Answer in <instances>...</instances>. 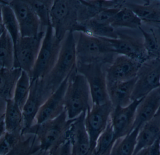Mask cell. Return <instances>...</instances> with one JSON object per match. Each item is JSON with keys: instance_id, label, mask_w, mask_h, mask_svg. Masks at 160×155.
I'll use <instances>...</instances> for the list:
<instances>
[{"instance_id": "1", "label": "cell", "mask_w": 160, "mask_h": 155, "mask_svg": "<svg viewBox=\"0 0 160 155\" xmlns=\"http://www.w3.org/2000/svg\"><path fill=\"white\" fill-rule=\"evenodd\" d=\"M76 40L77 63L112 64L117 55L111 43L106 38L83 31L74 32Z\"/></svg>"}, {"instance_id": "2", "label": "cell", "mask_w": 160, "mask_h": 155, "mask_svg": "<svg viewBox=\"0 0 160 155\" xmlns=\"http://www.w3.org/2000/svg\"><path fill=\"white\" fill-rule=\"evenodd\" d=\"M76 40L74 32H68L62 40L58 60L50 73L43 79L48 91L53 94L76 67Z\"/></svg>"}, {"instance_id": "3", "label": "cell", "mask_w": 160, "mask_h": 155, "mask_svg": "<svg viewBox=\"0 0 160 155\" xmlns=\"http://www.w3.org/2000/svg\"><path fill=\"white\" fill-rule=\"evenodd\" d=\"M80 5V1H54L50 11L51 24L58 38L63 40L70 31L86 32L79 22Z\"/></svg>"}, {"instance_id": "4", "label": "cell", "mask_w": 160, "mask_h": 155, "mask_svg": "<svg viewBox=\"0 0 160 155\" xmlns=\"http://www.w3.org/2000/svg\"><path fill=\"white\" fill-rule=\"evenodd\" d=\"M92 106L88 84L85 77L76 70H73L64 98L65 110L69 119L77 118L87 112Z\"/></svg>"}, {"instance_id": "5", "label": "cell", "mask_w": 160, "mask_h": 155, "mask_svg": "<svg viewBox=\"0 0 160 155\" xmlns=\"http://www.w3.org/2000/svg\"><path fill=\"white\" fill-rule=\"evenodd\" d=\"M75 120L69 119L66 111L55 118L41 124H34L26 134H34L40 142V148L51 151L66 139L72 123Z\"/></svg>"}, {"instance_id": "6", "label": "cell", "mask_w": 160, "mask_h": 155, "mask_svg": "<svg viewBox=\"0 0 160 155\" xmlns=\"http://www.w3.org/2000/svg\"><path fill=\"white\" fill-rule=\"evenodd\" d=\"M62 40L56 36L51 24L48 26L30 76L31 82L44 79L50 73L58 60Z\"/></svg>"}, {"instance_id": "7", "label": "cell", "mask_w": 160, "mask_h": 155, "mask_svg": "<svg viewBox=\"0 0 160 155\" xmlns=\"http://www.w3.org/2000/svg\"><path fill=\"white\" fill-rule=\"evenodd\" d=\"M103 64L77 63L76 70L86 78L89 86L92 104L102 105L109 102L105 70Z\"/></svg>"}, {"instance_id": "8", "label": "cell", "mask_w": 160, "mask_h": 155, "mask_svg": "<svg viewBox=\"0 0 160 155\" xmlns=\"http://www.w3.org/2000/svg\"><path fill=\"white\" fill-rule=\"evenodd\" d=\"M160 86V59H148L142 63L138 72L132 100L143 98Z\"/></svg>"}, {"instance_id": "9", "label": "cell", "mask_w": 160, "mask_h": 155, "mask_svg": "<svg viewBox=\"0 0 160 155\" xmlns=\"http://www.w3.org/2000/svg\"><path fill=\"white\" fill-rule=\"evenodd\" d=\"M46 32V31H45ZM45 32L36 37H20L15 47L14 68L26 71L30 77L38 57Z\"/></svg>"}, {"instance_id": "10", "label": "cell", "mask_w": 160, "mask_h": 155, "mask_svg": "<svg viewBox=\"0 0 160 155\" xmlns=\"http://www.w3.org/2000/svg\"><path fill=\"white\" fill-rule=\"evenodd\" d=\"M113 109L109 101L102 105L92 104L86 113L85 124L90 141V155H93L97 140L107 127Z\"/></svg>"}, {"instance_id": "11", "label": "cell", "mask_w": 160, "mask_h": 155, "mask_svg": "<svg viewBox=\"0 0 160 155\" xmlns=\"http://www.w3.org/2000/svg\"><path fill=\"white\" fill-rule=\"evenodd\" d=\"M51 95L46 88L43 79L32 82L28 98L22 109L24 120L22 135L26 134L35 124L40 108Z\"/></svg>"}, {"instance_id": "12", "label": "cell", "mask_w": 160, "mask_h": 155, "mask_svg": "<svg viewBox=\"0 0 160 155\" xmlns=\"http://www.w3.org/2000/svg\"><path fill=\"white\" fill-rule=\"evenodd\" d=\"M17 19L21 37H36L43 31L36 13L26 0L8 1Z\"/></svg>"}, {"instance_id": "13", "label": "cell", "mask_w": 160, "mask_h": 155, "mask_svg": "<svg viewBox=\"0 0 160 155\" xmlns=\"http://www.w3.org/2000/svg\"><path fill=\"white\" fill-rule=\"evenodd\" d=\"M122 8H110L102 9L83 24L85 32L102 37L117 39L118 31L112 27L111 24L113 18Z\"/></svg>"}, {"instance_id": "14", "label": "cell", "mask_w": 160, "mask_h": 155, "mask_svg": "<svg viewBox=\"0 0 160 155\" xmlns=\"http://www.w3.org/2000/svg\"><path fill=\"white\" fill-rule=\"evenodd\" d=\"M143 98L133 101L126 107L118 106L113 109L110 119L115 133V141L125 137L133 130L137 109Z\"/></svg>"}, {"instance_id": "15", "label": "cell", "mask_w": 160, "mask_h": 155, "mask_svg": "<svg viewBox=\"0 0 160 155\" xmlns=\"http://www.w3.org/2000/svg\"><path fill=\"white\" fill-rule=\"evenodd\" d=\"M106 38L118 54L125 55L142 64L149 59L143 40L118 32L117 39Z\"/></svg>"}, {"instance_id": "16", "label": "cell", "mask_w": 160, "mask_h": 155, "mask_svg": "<svg viewBox=\"0 0 160 155\" xmlns=\"http://www.w3.org/2000/svg\"><path fill=\"white\" fill-rule=\"evenodd\" d=\"M142 63L125 55L117 56L105 70L107 82L126 81L136 78Z\"/></svg>"}, {"instance_id": "17", "label": "cell", "mask_w": 160, "mask_h": 155, "mask_svg": "<svg viewBox=\"0 0 160 155\" xmlns=\"http://www.w3.org/2000/svg\"><path fill=\"white\" fill-rule=\"evenodd\" d=\"M71 74L42 105L34 124H41L55 118L64 111V98Z\"/></svg>"}, {"instance_id": "18", "label": "cell", "mask_w": 160, "mask_h": 155, "mask_svg": "<svg viewBox=\"0 0 160 155\" xmlns=\"http://www.w3.org/2000/svg\"><path fill=\"white\" fill-rule=\"evenodd\" d=\"M86 113L76 118L68 131L73 155H90V141L85 124Z\"/></svg>"}, {"instance_id": "19", "label": "cell", "mask_w": 160, "mask_h": 155, "mask_svg": "<svg viewBox=\"0 0 160 155\" xmlns=\"http://www.w3.org/2000/svg\"><path fill=\"white\" fill-rule=\"evenodd\" d=\"M160 108V90L157 88L143 98L137 109L133 130L141 128L156 114Z\"/></svg>"}, {"instance_id": "20", "label": "cell", "mask_w": 160, "mask_h": 155, "mask_svg": "<svg viewBox=\"0 0 160 155\" xmlns=\"http://www.w3.org/2000/svg\"><path fill=\"white\" fill-rule=\"evenodd\" d=\"M136 78L130 80L107 83L109 100L113 107H126L131 104Z\"/></svg>"}, {"instance_id": "21", "label": "cell", "mask_w": 160, "mask_h": 155, "mask_svg": "<svg viewBox=\"0 0 160 155\" xmlns=\"http://www.w3.org/2000/svg\"><path fill=\"white\" fill-rule=\"evenodd\" d=\"M160 138V108L155 115L139 129L133 155L150 146Z\"/></svg>"}, {"instance_id": "22", "label": "cell", "mask_w": 160, "mask_h": 155, "mask_svg": "<svg viewBox=\"0 0 160 155\" xmlns=\"http://www.w3.org/2000/svg\"><path fill=\"white\" fill-rule=\"evenodd\" d=\"M1 116L4 120L6 132L22 135L24 127L23 113L13 99L6 101L5 111L1 114Z\"/></svg>"}, {"instance_id": "23", "label": "cell", "mask_w": 160, "mask_h": 155, "mask_svg": "<svg viewBox=\"0 0 160 155\" xmlns=\"http://www.w3.org/2000/svg\"><path fill=\"white\" fill-rule=\"evenodd\" d=\"M22 71V69L20 68H1V101L6 102V101L13 98L16 86Z\"/></svg>"}, {"instance_id": "24", "label": "cell", "mask_w": 160, "mask_h": 155, "mask_svg": "<svg viewBox=\"0 0 160 155\" xmlns=\"http://www.w3.org/2000/svg\"><path fill=\"white\" fill-rule=\"evenodd\" d=\"M15 63L13 41L2 23H1L0 65L1 68L12 69Z\"/></svg>"}, {"instance_id": "25", "label": "cell", "mask_w": 160, "mask_h": 155, "mask_svg": "<svg viewBox=\"0 0 160 155\" xmlns=\"http://www.w3.org/2000/svg\"><path fill=\"white\" fill-rule=\"evenodd\" d=\"M0 7L1 11V22L6 31L9 33L13 41L14 48L21 37L20 29L17 19L12 8L8 1H1Z\"/></svg>"}, {"instance_id": "26", "label": "cell", "mask_w": 160, "mask_h": 155, "mask_svg": "<svg viewBox=\"0 0 160 155\" xmlns=\"http://www.w3.org/2000/svg\"><path fill=\"white\" fill-rule=\"evenodd\" d=\"M124 6L132 9L142 21L160 25V3L137 4L125 2Z\"/></svg>"}, {"instance_id": "27", "label": "cell", "mask_w": 160, "mask_h": 155, "mask_svg": "<svg viewBox=\"0 0 160 155\" xmlns=\"http://www.w3.org/2000/svg\"><path fill=\"white\" fill-rule=\"evenodd\" d=\"M138 29L143 35L145 49L149 59H160V25H156L150 28L147 32L140 26Z\"/></svg>"}, {"instance_id": "28", "label": "cell", "mask_w": 160, "mask_h": 155, "mask_svg": "<svg viewBox=\"0 0 160 155\" xmlns=\"http://www.w3.org/2000/svg\"><path fill=\"white\" fill-rule=\"evenodd\" d=\"M139 129L136 128L125 137L118 139L108 155H133Z\"/></svg>"}, {"instance_id": "29", "label": "cell", "mask_w": 160, "mask_h": 155, "mask_svg": "<svg viewBox=\"0 0 160 155\" xmlns=\"http://www.w3.org/2000/svg\"><path fill=\"white\" fill-rule=\"evenodd\" d=\"M141 22L142 20L132 9L123 6L115 15L111 24L115 29L118 27L138 29Z\"/></svg>"}, {"instance_id": "30", "label": "cell", "mask_w": 160, "mask_h": 155, "mask_svg": "<svg viewBox=\"0 0 160 155\" xmlns=\"http://www.w3.org/2000/svg\"><path fill=\"white\" fill-rule=\"evenodd\" d=\"M115 142V133L110 119L97 140L93 155H108Z\"/></svg>"}, {"instance_id": "31", "label": "cell", "mask_w": 160, "mask_h": 155, "mask_svg": "<svg viewBox=\"0 0 160 155\" xmlns=\"http://www.w3.org/2000/svg\"><path fill=\"white\" fill-rule=\"evenodd\" d=\"M31 85V82L29 75L26 71L22 70L17 83L13 98L22 111L28 98Z\"/></svg>"}, {"instance_id": "32", "label": "cell", "mask_w": 160, "mask_h": 155, "mask_svg": "<svg viewBox=\"0 0 160 155\" xmlns=\"http://www.w3.org/2000/svg\"><path fill=\"white\" fill-rule=\"evenodd\" d=\"M41 22L42 29L46 31L48 26L51 24L50 11L54 1L27 0Z\"/></svg>"}, {"instance_id": "33", "label": "cell", "mask_w": 160, "mask_h": 155, "mask_svg": "<svg viewBox=\"0 0 160 155\" xmlns=\"http://www.w3.org/2000/svg\"><path fill=\"white\" fill-rule=\"evenodd\" d=\"M21 133L6 132L1 135V155L9 154L19 142Z\"/></svg>"}, {"instance_id": "34", "label": "cell", "mask_w": 160, "mask_h": 155, "mask_svg": "<svg viewBox=\"0 0 160 155\" xmlns=\"http://www.w3.org/2000/svg\"><path fill=\"white\" fill-rule=\"evenodd\" d=\"M135 155H160V138L150 146L138 151Z\"/></svg>"}, {"instance_id": "35", "label": "cell", "mask_w": 160, "mask_h": 155, "mask_svg": "<svg viewBox=\"0 0 160 155\" xmlns=\"http://www.w3.org/2000/svg\"><path fill=\"white\" fill-rule=\"evenodd\" d=\"M159 88H160V87H159Z\"/></svg>"}]
</instances>
